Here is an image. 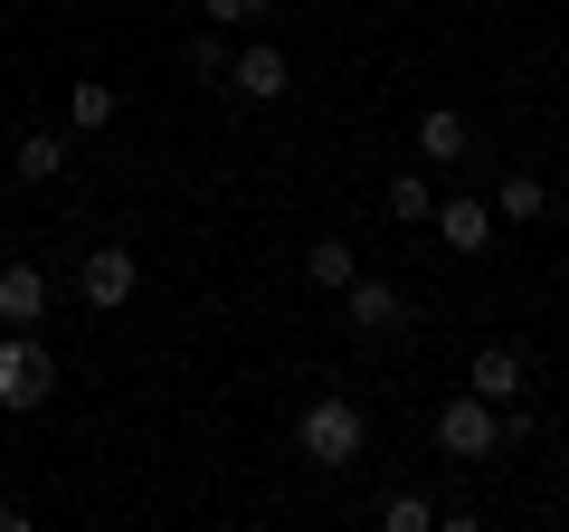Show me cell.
<instances>
[{
	"mask_svg": "<svg viewBox=\"0 0 569 532\" xmlns=\"http://www.w3.org/2000/svg\"><path fill=\"white\" fill-rule=\"evenodd\" d=\"M190 77H228V39L209 29V39H190Z\"/></svg>",
	"mask_w": 569,
	"mask_h": 532,
	"instance_id": "obj_18",
	"label": "cell"
},
{
	"mask_svg": "<svg viewBox=\"0 0 569 532\" xmlns=\"http://www.w3.org/2000/svg\"><path fill=\"white\" fill-rule=\"evenodd\" d=\"M342 314L361 333H408V305H399V286H380V276H351L342 286Z\"/></svg>",
	"mask_w": 569,
	"mask_h": 532,
	"instance_id": "obj_8",
	"label": "cell"
},
{
	"mask_svg": "<svg viewBox=\"0 0 569 532\" xmlns=\"http://www.w3.org/2000/svg\"><path fill=\"white\" fill-rule=\"evenodd\" d=\"M228 86H238L247 105H276L284 86H295V67H284V48H266V39H247L238 58H228Z\"/></svg>",
	"mask_w": 569,
	"mask_h": 532,
	"instance_id": "obj_6",
	"label": "cell"
},
{
	"mask_svg": "<svg viewBox=\"0 0 569 532\" xmlns=\"http://www.w3.org/2000/svg\"><path fill=\"white\" fill-rule=\"evenodd\" d=\"M418 152H427V162H466V152H475V124L456 115V105H427V115H418Z\"/></svg>",
	"mask_w": 569,
	"mask_h": 532,
	"instance_id": "obj_10",
	"label": "cell"
},
{
	"mask_svg": "<svg viewBox=\"0 0 569 532\" xmlns=\"http://www.w3.org/2000/svg\"><path fill=\"white\" fill-rule=\"evenodd\" d=\"M295 437H305V456L313 466H361V447H370V418H361V400H342V390H323L305 418H295Z\"/></svg>",
	"mask_w": 569,
	"mask_h": 532,
	"instance_id": "obj_1",
	"label": "cell"
},
{
	"mask_svg": "<svg viewBox=\"0 0 569 532\" xmlns=\"http://www.w3.org/2000/svg\"><path fill=\"white\" fill-rule=\"evenodd\" d=\"M380 523H389V532H437V504H427V494H389Z\"/></svg>",
	"mask_w": 569,
	"mask_h": 532,
	"instance_id": "obj_16",
	"label": "cell"
},
{
	"mask_svg": "<svg viewBox=\"0 0 569 532\" xmlns=\"http://www.w3.org/2000/svg\"><path fill=\"white\" fill-rule=\"evenodd\" d=\"M550 209V190L531 181V171H503V190H493V219H541Z\"/></svg>",
	"mask_w": 569,
	"mask_h": 532,
	"instance_id": "obj_14",
	"label": "cell"
},
{
	"mask_svg": "<svg viewBox=\"0 0 569 532\" xmlns=\"http://www.w3.org/2000/svg\"><path fill=\"white\" fill-rule=\"evenodd\" d=\"M200 10H209V29H257L276 0H200Z\"/></svg>",
	"mask_w": 569,
	"mask_h": 532,
	"instance_id": "obj_17",
	"label": "cell"
},
{
	"mask_svg": "<svg viewBox=\"0 0 569 532\" xmlns=\"http://www.w3.org/2000/svg\"><path fill=\"white\" fill-rule=\"evenodd\" d=\"M522 381H531L522 343H485V352L466 362V390H475V400H493V410H503V400H522Z\"/></svg>",
	"mask_w": 569,
	"mask_h": 532,
	"instance_id": "obj_5",
	"label": "cell"
},
{
	"mask_svg": "<svg viewBox=\"0 0 569 532\" xmlns=\"http://www.w3.org/2000/svg\"><path fill=\"white\" fill-rule=\"evenodd\" d=\"M67 171V144L58 134H20V181H58Z\"/></svg>",
	"mask_w": 569,
	"mask_h": 532,
	"instance_id": "obj_15",
	"label": "cell"
},
{
	"mask_svg": "<svg viewBox=\"0 0 569 532\" xmlns=\"http://www.w3.org/2000/svg\"><path fill=\"white\" fill-rule=\"evenodd\" d=\"M133 286H142L133 247H86V266H77V295H86V314H123V305H133Z\"/></svg>",
	"mask_w": 569,
	"mask_h": 532,
	"instance_id": "obj_4",
	"label": "cell"
},
{
	"mask_svg": "<svg viewBox=\"0 0 569 532\" xmlns=\"http://www.w3.org/2000/svg\"><path fill=\"white\" fill-rule=\"evenodd\" d=\"M305 276H313L323 295H342L351 276H361V257H351V238H313V247H305Z\"/></svg>",
	"mask_w": 569,
	"mask_h": 532,
	"instance_id": "obj_11",
	"label": "cell"
},
{
	"mask_svg": "<svg viewBox=\"0 0 569 532\" xmlns=\"http://www.w3.org/2000/svg\"><path fill=\"white\" fill-rule=\"evenodd\" d=\"M114 115H123V96H114V86H96V77H86L77 96H67V124H77V134H104Z\"/></svg>",
	"mask_w": 569,
	"mask_h": 532,
	"instance_id": "obj_13",
	"label": "cell"
},
{
	"mask_svg": "<svg viewBox=\"0 0 569 532\" xmlns=\"http://www.w3.org/2000/svg\"><path fill=\"white\" fill-rule=\"evenodd\" d=\"M39 314H48V276L29 257H10L0 266V333H39Z\"/></svg>",
	"mask_w": 569,
	"mask_h": 532,
	"instance_id": "obj_7",
	"label": "cell"
},
{
	"mask_svg": "<svg viewBox=\"0 0 569 532\" xmlns=\"http://www.w3.org/2000/svg\"><path fill=\"white\" fill-rule=\"evenodd\" d=\"M437 447H447L456 466H485V456L503 447V410H493V400H475V390H456L447 410H437Z\"/></svg>",
	"mask_w": 569,
	"mask_h": 532,
	"instance_id": "obj_3",
	"label": "cell"
},
{
	"mask_svg": "<svg viewBox=\"0 0 569 532\" xmlns=\"http://www.w3.org/2000/svg\"><path fill=\"white\" fill-rule=\"evenodd\" d=\"M427 228H437L456 257H485V247H493V209L485 200H437V219H427Z\"/></svg>",
	"mask_w": 569,
	"mask_h": 532,
	"instance_id": "obj_9",
	"label": "cell"
},
{
	"mask_svg": "<svg viewBox=\"0 0 569 532\" xmlns=\"http://www.w3.org/2000/svg\"><path fill=\"white\" fill-rule=\"evenodd\" d=\"M48 400H58V362H48V343H39V333H0V410L29 418V410H48Z\"/></svg>",
	"mask_w": 569,
	"mask_h": 532,
	"instance_id": "obj_2",
	"label": "cell"
},
{
	"mask_svg": "<svg viewBox=\"0 0 569 532\" xmlns=\"http://www.w3.org/2000/svg\"><path fill=\"white\" fill-rule=\"evenodd\" d=\"M389 219H399V228H427V219H437V190H427L418 171H389Z\"/></svg>",
	"mask_w": 569,
	"mask_h": 532,
	"instance_id": "obj_12",
	"label": "cell"
}]
</instances>
